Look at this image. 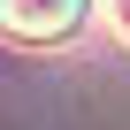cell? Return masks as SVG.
Here are the masks:
<instances>
[{
	"mask_svg": "<svg viewBox=\"0 0 130 130\" xmlns=\"http://www.w3.org/2000/svg\"><path fill=\"white\" fill-rule=\"evenodd\" d=\"M84 0H0V31H15V38H54V31H69L77 23Z\"/></svg>",
	"mask_w": 130,
	"mask_h": 130,
	"instance_id": "obj_1",
	"label": "cell"
}]
</instances>
